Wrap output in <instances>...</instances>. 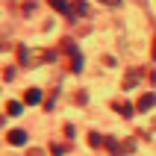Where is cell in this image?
<instances>
[{"mask_svg": "<svg viewBox=\"0 0 156 156\" xmlns=\"http://www.w3.org/2000/svg\"><path fill=\"white\" fill-rule=\"evenodd\" d=\"M71 12H77V15H88V3H86V0H74V3H71Z\"/></svg>", "mask_w": 156, "mask_h": 156, "instance_id": "obj_5", "label": "cell"}, {"mask_svg": "<svg viewBox=\"0 0 156 156\" xmlns=\"http://www.w3.org/2000/svg\"><path fill=\"white\" fill-rule=\"evenodd\" d=\"M38 100H41V91H38V88H30V91L24 94V103H30V106L38 103Z\"/></svg>", "mask_w": 156, "mask_h": 156, "instance_id": "obj_6", "label": "cell"}, {"mask_svg": "<svg viewBox=\"0 0 156 156\" xmlns=\"http://www.w3.org/2000/svg\"><path fill=\"white\" fill-rule=\"evenodd\" d=\"M141 77H144V71H141V68H130V71H127V77H124V83H121V88H136L141 83Z\"/></svg>", "mask_w": 156, "mask_h": 156, "instance_id": "obj_1", "label": "cell"}, {"mask_svg": "<svg viewBox=\"0 0 156 156\" xmlns=\"http://www.w3.org/2000/svg\"><path fill=\"white\" fill-rule=\"evenodd\" d=\"M153 56H156V44H153Z\"/></svg>", "mask_w": 156, "mask_h": 156, "instance_id": "obj_12", "label": "cell"}, {"mask_svg": "<svg viewBox=\"0 0 156 156\" xmlns=\"http://www.w3.org/2000/svg\"><path fill=\"white\" fill-rule=\"evenodd\" d=\"M103 6H121V0H100Z\"/></svg>", "mask_w": 156, "mask_h": 156, "instance_id": "obj_10", "label": "cell"}, {"mask_svg": "<svg viewBox=\"0 0 156 156\" xmlns=\"http://www.w3.org/2000/svg\"><path fill=\"white\" fill-rule=\"evenodd\" d=\"M6 141L12 144V147H21V144H27V133L24 130H9L6 133Z\"/></svg>", "mask_w": 156, "mask_h": 156, "instance_id": "obj_2", "label": "cell"}, {"mask_svg": "<svg viewBox=\"0 0 156 156\" xmlns=\"http://www.w3.org/2000/svg\"><path fill=\"white\" fill-rule=\"evenodd\" d=\"M153 106H156V94H150V91L136 100V109H141V112H147V109H153Z\"/></svg>", "mask_w": 156, "mask_h": 156, "instance_id": "obj_3", "label": "cell"}, {"mask_svg": "<svg viewBox=\"0 0 156 156\" xmlns=\"http://www.w3.org/2000/svg\"><path fill=\"white\" fill-rule=\"evenodd\" d=\"M47 6L56 9V12H62V15H71V3L68 0H47Z\"/></svg>", "mask_w": 156, "mask_h": 156, "instance_id": "obj_4", "label": "cell"}, {"mask_svg": "<svg viewBox=\"0 0 156 156\" xmlns=\"http://www.w3.org/2000/svg\"><path fill=\"white\" fill-rule=\"evenodd\" d=\"M27 156H44V153H41L38 147H33V150H27Z\"/></svg>", "mask_w": 156, "mask_h": 156, "instance_id": "obj_11", "label": "cell"}, {"mask_svg": "<svg viewBox=\"0 0 156 156\" xmlns=\"http://www.w3.org/2000/svg\"><path fill=\"white\" fill-rule=\"evenodd\" d=\"M103 141H106V139H100L97 133H88V147H100Z\"/></svg>", "mask_w": 156, "mask_h": 156, "instance_id": "obj_9", "label": "cell"}, {"mask_svg": "<svg viewBox=\"0 0 156 156\" xmlns=\"http://www.w3.org/2000/svg\"><path fill=\"white\" fill-rule=\"evenodd\" d=\"M6 115H21V103H18V100H9L6 103Z\"/></svg>", "mask_w": 156, "mask_h": 156, "instance_id": "obj_8", "label": "cell"}, {"mask_svg": "<svg viewBox=\"0 0 156 156\" xmlns=\"http://www.w3.org/2000/svg\"><path fill=\"white\" fill-rule=\"evenodd\" d=\"M115 109L121 112V118H133V112H136V106H130V103H118Z\"/></svg>", "mask_w": 156, "mask_h": 156, "instance_id": "obj_7", "label": "cell"}]
</instances>
